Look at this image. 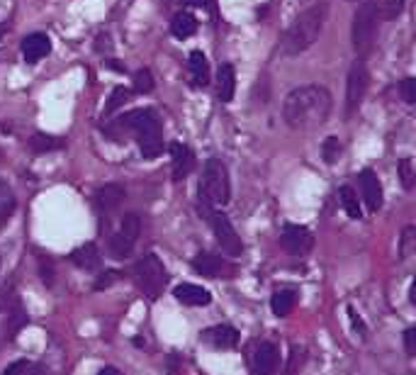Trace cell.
<instances>
[{"label": "cell", "instance_id": "obj_1", "mask_svg": "<svg viewBox=\"0 0 416 375\" xmlns=\"http://www.w3.org/2000/svg\"><path fill=\"white\" fill-rule=\"evenodd\" d=\"M331 93L324 86H300L295 91L287 93L285 102H282V117L292 130H316L319 125H324L331 115Z\"/></svg>", "mask_w": 416, "mask_h": 375}, {"label": "cell", "instance_id": "obj_2", "mask_svg": "<svg viewBox=\"0 0 416 375\" xmlns=\"http://www.w3.org/2000/svg\"><path fill=\"white\" fill-rule=\"evenodd\" d=\"M326 13H329V5L319 0V3L309 5L300 17H295V22L287 27L285 37H282V52L287 56H300L302 52H307L319 39L326 22Z\"/></svg>", "mask_w": 416, "mask_h": 375}, {"label": "cell", "instance_id": "obj_3", "mask_svg": "<svg viewBox=\"0 0 416 375\" xmlns=\"http://www.w3.org/2000/svg\"><path fill=\"white\" fill-rule=\"evenodd\" d=\"M231 195L229 188V171H226L224 161L219 159H207L205 169L200 176V200L212 207L226 205Z\"/></svg>", "mask_w": 416, "mask_h": 375}, {"label": "cell", "instance_id": "obj_4", "mask_svg": "<svg viewBox=\"0 0 416 375\" xmlns=\"http://www.w3.org/2000/svg\"><path fill=\"white\" fill-rule=\"evenodd\" d=\"M378 8L373 0H365L353 15V27H350V39H353V49L358 56H368L378 39Z\"/></svg>", "mask_w": 416, "mask_h": 375}, {"label": "cell", "instance_id": "obj_5", "mask_svg": "<svg viewBox=\"0 0 416 375\" xmlns=\"http://www.w3.org/2000/svg\"><path fill=\"white\" fill-rule=\"evenodd\" d=\"M166 280H168V273H166V268H163V263H161L158 256L146 254L137 261L134 283H137V288L146 295V298L156 300L158 295L163 293V288H166Z\"/></svg>", "mask_w": 416, "mask_h": 375}, {"label": "cell", "instance_id": "obj_6", "mask_svg": "<svg viewBox=\"0 0 416 375\" xmlns=\"http://www.w3.org/2000/svg\"><path fill=\"white\" fill-rule=\"evenodd\" d=\"M139 231H141V220L139 215H125L122 217L120 231L110 239V256L117 261H125L132 256L134 244L139 239Z\"/></svg>", "mask_w": 416, "mask_h": 375}, {"label": "cell", "instance_id": "obj_7", "mask_svg": "<svg viewBox=\"0 0 416 375\" xmlns=\"http://www.w3.org/2000/svg\"><path fill=\"white\" fill-rule=\"evenodd\" d=\"M207 220H210L212 224V231H215L217 241H219L222 251H224L226 256H241V251H244V244H241V236L236 234L234 224L229 222V217L224 215V212L219 210H210L207 212Z\"/></svg>", "mask_w": 416, "mask_h": 375}, {"label": "cell", "instance_id": "obj_8", "mask_svg": "<svg viewBox=\"0 0 416 375\" xmlns=\"http://www.w3.org/2000/svg\"><path fill=\"white\" fill-rule=\"evenodd\" d=\"M368 68H365L363 59H355L353 66L348 71V81H346V112L353 115L355 110L360 107L365 98V91H368Z\"/></svg>", "mask_w": 416, "mask_h": 375}, {"label": "cell", "instance_id": "obj_9", "mask_svg": "<svg viewBox=\"0 0 416 375\" xmlns=\"http://www.w3.org/2000/svg\"><path fill=\"white\" fill-rule=\"evenodd\" d=\"M280 246L290 256H305L309 254L311 246H314V236H311V231L307 229V227L285 224V229H282L280 234Z\"/></svg>", "mask_w": 416, "mask_h": 375}, {"label": "cell", "instance_id": "obj_10", "mask_svg": "<svg viewBox=\"0 0 416 375\" xmlns=\"http://www.w3.org/2000/svg\"><path fill=\"white\" fill-rule=\"evenodd\" d=\"M139 151H141L144 159H158L163 154V141H161V122H153V125L144 127L134 135Z\"/></svg>", "mask_w": 416, "mask_h": 375}, {"label": "cell", "instance_id": "obj_11", "mask_svg": "<svg viewBox=\"0 0 416 375\" xmlns=\"http://www.w3.org/2000/svg\"><path fill=\"white\" fill-rule=\"evenodd\" d=\"M52 52V39L44 32H32L22 39V56L27 63H37Z\"/></svg>", "mask_w": 416, "mask_h": 375}, {"label": "cell", "instance_id": "obj_12", "mask_svg": "<svg viewBox=\"0 0 416 375\" xmlns=\"http://www.w3.org/2000/svg\"><path fill=\"white\" fill-rule=\"evenodd\" d=\"M360 190H363V200L370 212H378L383 207V185H380V178L375 171L365 169L360 174Z\"/></svg>", "mask_w": 416, "mask_h": 375}, {"label": "cell", "instance_id": "obj_13", "mask_svg": "<svg viewBox=\"0 0 416 375\" xmlns=\"http://www.w3.org/2000/svg\"><path fill=\"white\" fill-rule=\"evenodd\" d=\"M171 156H173V181L187 178V174L195 169V154H192V149L180 144V141H173Z\"/></svg>", "mask_w": 416, "mask_h": 375}, {"label": "cell", "instance_id": "obj_14", "mask_svg": "<svg viewBox=\"0 0 416 375\" xmlns=\"http://www.w3.org/2000/svg\"><path fill=\"white\" fill-rule=\"evenodd\" d=\"M202 339H205L212 349H222V351H229V349L239 346V332H236L234 327H229V324H219V327L207 329V332L202 334Z\"/></svg>", "mask_w": 416, "mask_h": 375}, {"label": "cell", "instance_id": "obj_15", "mask_svg": "<svg viewBox=\"0 0 416 375\" xmlns=\"http://www.w3.org/2000/svg\"><path fill=\"white\" fill-rule=\"evenodd\" d=\"M173 295H176V300H180L183 305H187V307H207V305L212 303L210 290H205L202 285H195V283L176 285Z\"/></svg>", "mask_w": 416, "mask_h": 375}, {"label": "cell", "instance_id": "obj_16", "mask_svg": "<svg viewBox=\"0 0 416 375\" xmlns=\"http://www.w3.org/2000/svg\"><path fill=\"white\" fill-rule=\"evenodd\" d=\"M277 361H280V353H277V346L270 342L259 344L254 353V371L256 375H273L277 368Z\"/></svg>", "mask_w": 416, "mask_h": 375}, {"label": "cell", "instance_id": "obj_17", "mask_svg": "<svg viewBox=\"0 0 416 375\" xmlns=\"http://www.w3.org/2000/svg\"><path fill=\"white\" fill-rule=\"evenodd\" d=\"M192 268H195V273L207 275V278H219V275L229 273V263L222 261L219 256L207 254V251H202L192 259Z\"/></svg>", "mask_w": 416, "mask_h": 375}, {"label": "cell", "instance_id": "obj_18", "mask_svg": "<svg viewBox=\"0 0 416 375\" xmlns=\"http://www.w3.org/2000/svg\"><path fill=\"white\" fill-rule=\"evenodd\" d=\"M125 195H127V190L122 185H117V183L102 185L100 190H98V195H95L98 210L105 212V215H112V212H115L117 207L125 202Z\"/></svg>", "mask_w": 416, "mask_h": 375}, {"label": "cell", "instance_id": "obj_19", "mask_svg": "<svg viewBox=\"0 0 416 375\" xmlns=\"http://www.w3.org/2000/svg\"><path fill=\"white\" fill-rule=\"evenodd\" d=\"M236 91V71L231 63H222L217 71V95L222 102H229Z\"/></svg>", "mask_w": 416, "mask_h": 375}, {"label": "cell", "instance_id": "obj_20", "mask_svg": "<svg viewBox=\"0 0 416 375\" xmlns=\"http://www.w3.org/2000/svg\"><path fill=\"white\" fill-rule=\"evenodd\" d=\"M71 261L81 270H95L100 266V251H98L95 244H83L71 254Z\"/></svg>", "mask_w": 416, "mask_h": 375}, {"label": "cell", "instance_id": "obj_21", "mask_svg": "<svg viewBox=\"0 0 416 375\" xmlns=\"http://www.w3.org/2000/svg\"><path fill=\"white\" fill-rule=\"evenodd\" d=\"M187 66H190V76H192V86L202 88L210 83V61L202 52H192L187 59Z\"/></svg>", "mask_w": 416, "mask_h": 375}, {"label": "cell", "instance_id": "obj_22", "mask_svg": "<svg viewBox=\"0 0 416 375\" xmlns=\"http://www.w3.org/2000/svg\"><path fill=\"white\" fill-rule=\"evenodd\" d=\"M171 32L176 39H190L197 32V20L190 13H178L171 20Z\"/></svg>", "mask_w": 416, "mask_h": 375}, {"label": "cell", "instance_id": "obj_23", "mask_svg": "<svg viewBox=\"0 0 416 375\" xmlns=\"http://www.w3.org/2000/svg\"><path fill=\"white\" fill-rule=\"evenodd\" d=\"M66 146L63 139H56V137H49V135H34L29 139V149L32 154L42 156V154H52V151H61Z\"/></svg>", "mask_w": 416, "mask_h": 375}, {"label": "cell", "instance_id": "obj_24", "mask_svg": "<svg viewBox=\"0 0 416 375\" xmlns=\"http://www.w3.org/2000/svg\"><path fill=\"white\" fill-rule=\"evenodd\" d=\"M295 290H277V293L270 298V309H273L275 317H287L295 307Z\"/></svg>", "mask_w": 416, "mask_h": 375}, {"label": "cell", "instance_id": "obj_25", "mask_svg": "<svg viewBox=\"0 0 416 375\" xmlns=\"http://www.w3.org/2000/svg\"><path fill=\"white\" fill-rule=\"evenodd\" d=\"M8 314V319H5V337L8 339H13L15 334L20 332L22 327H27V322H29V317H27V312L22 309V305H15L10 312H5Z\"/></svg>", "mask_w": 416, "mask_h": 375}, {"label": "cell", "instance_id": "obj_26", "mask_svg": "<svg viewBox=\"0 0 416 375\" xmlns=\"http://www.w3.org/2000/svg\"><path fill=\"white\" fill-rule=\"evenodd\" d=\"M339 197H341V205H344L346 215H348L350 220H360V217H363V210H360V202H358V192H355L353 188L341 185Z\"/></svg>", "mask_w": 416, "mask_h": 375}, {"label": "cell", "instance_id": "obj_27", "mask_svg": "<svg viewBox=\"0 0 416 375\" xmlns=\"http://www.w3.org/2000/svg\"><path fill=\"white\" fill-rule=\"evenodd\" d=\"M373 3L383 20H397L404 8V0H373Z\"/></svg>", "mask_w": 416, "mask_h": 375}, {"label": "cell", "instance_id": "obj_28", "mask_svg": "<svg viewBox=\"0 0 416 375\" xmlns=\"http://www.w3.org/2000/svg\"><path fill=\"white\" fill-rule=\"evenodd\" d=\"M130 98H132L130 88L117 86L115 91L110 93V100H107V105H105V115H112V112H117L120 107H125L127 102H130Z\"/></svg>", "mask_w": 416, "mask_h": 375}, {"label": "cell", "instance_id": "obj_29", "mask_svg": "<svg viewBox=\"0 0 416 375\" xmlns=\"http://www.w3.org/2000/svg\"><path fill=\"white\" fill-rule=\"evenodd\" d=\"M341 156V141L339 137H326L324 144H321V159L326 161V164H336Z\"/></svg>", "mask_w": 416, "mask_h": 375}, {"label": "cell", "instance_id": "obj_30", "mask_svg": "<svg viewBox=\"0 0 416 375\" xmlns=\"http://www.w3.org/2000/svg\"><path fill=\"white\" fill-rule=\"evenodd\" d=\"M414 249H416V227L409 224V227H404V231H402V244H399V256H402V259H409V256L414 254Z\"/></svg>", "mask_w": 416, "mask_h": 375}, {"label": "cell", "instance_id": "obj_31", "mask_svg": "<svg viewBox=\"0 0 416 375\" xmlns=\"http://www.w3.org/2000/svg\"><path fill=\"white\" fill-rule=\"evenodd\" d=\"M132 91L141 93V95H146V93L153 91V76L148 68H141V71L134 73V86H132Z\"/></svg>", "mask_w": 416, "mask_h": 375}, {"label": "cell", "instance_id": "obj_32", "mask_svg": "<svg viewBox=\"0 0 416 375\" xmlns=\"http://www.w3.org/2000/svg\"><path fill=\"white\" fill-rule=\"evenodd\" d=\"M399 178H402V185L407 188V190H412L414 178H416L414 159H402V161H399Z\"/></svg>", "mask_w": 416, "mask_h": 375}, {"label": "cell", "instance_id": "obj_33", "mask_svg": "<svg viewBox=\"0 0 416 375\" xmlns=\"http://www.w3.org/2000/svg\"><path fill=\"white\" fill-rule=\"evenodd\" d=\"M17 303L20 298L15 295V285H5V288L0 290V312H10Z\"/></svg>", "mask_w": 416, "mask_h": 375}, {"label": "cell", "instance_id": "obj_34", "mask_svg": "<svg viewBox=\"0 0 416 375\" xmlns=\"http://www.w3.org/2000/svg\"><path fill=\"white\" fill-rule=\"evenodd\" d=\"M120 280V273L117 270H105L102 275H98V280H95V290H107V288H112V285Z\"/></svg>", "mask_w": 416, "mask_h": 375}, {"label": "cell", "instance_id": "obj_35", "mask_svg": "<svg viewBox=\"0 0 416 375\" xmlns=\"http://www.w3.org/2000/svg\"><path fill=\"white\" fill-rule=\"evenodd\" d=\"M399 91H402V98L409 102V105H414L416 102V78H404L402 86H399Z\"/></svg>", "mask_w": 416, "mask_h": 375}, {"label": "cell", "instance_id": "obj_36", "mask_svg": "<svg viewBox=\"0 0 416 375\" xmlns=\"http://www.w3.org/2000/svg\"><path fill=\"white\" fill-rule=\"evenodd\" d=\"M29 361L27 358H20V361H15V363H10L8 368L3 371V375H27L29 373Z\"/></svg>", "mask_w": 416, "mask_h": 375}, {"label": "cell", "instance_id": "obj_37", "mask_svg": "<svg viewBox=\"0 0 416 375\" xmlns=\"http://www.w3.org/2000/svg\"><path fill=\"white\" fill-rule=\"evenodd\" d=\"M404 346H407L409 356H416V329L414 327L404 332Z\"/></svg>", "mask_w": 416, "mask_h": 375}, {"label": "cell", "instance_id": "obj_38", "mask_svg": "<svg viewBox=\"0 0 416 375\" xmlns=\"http://www.w3.org/2000/svg\"><path fill=\"white\" fill-rule=\"evenodd\" d=\"M297 358H302V349H292V361H290V368H287V373L285 375H292L297 371Z\"/></svg>", "mask_w": 416, "mask_h": 375}, {"label": "cell", "instance_id": "obj_39", "mask_svg": "<svg viewBox=\"0 0 416 375\" xmlns=\"http://www.w3.org/2000/svg\"><path fill=\"white\" fill-rule=\"evenodd\" d=\"M107 68H112V71H115V73H125L127 71V66H125V63H122V61H117V59H107Z\"/></svg>", "mask_w": 416, "mask_h": 375}, {"label": "cell", "instance_id": "obj_40", "mask_svg": "<svg viewBox=\"0 0 416 375\" xmlns=\"http://www.w3.org/2000/svg\"><path fill=\"white\" fill-rule=\"evenodd\" d=\"M348 314H350V319H353V327H355V332H360V334H365V324L360 322V317H355V312H353V307H348Z\"/></svg>", "mask_w": 416, "mask_h": 375}, {"label": "cell", "instance_id": "obj_41", "mask_svg": "<svg viewBox=\"0 0 416 375\" xmlns=\"http://www.w3.org/2000/svg\"><path fill=\"white\" fill-rule=\"evenodd\" d=\"M183 5H187V8H205L207 0H183Z\"/></svg>", "mask_w": 416, "mask_h": 375}, {"label": "cell", "instance_id": "obj_42", "mask_svg": "<svg viewBox=\"0 0 416 375\" xmlns=\"http://www.w3.org/2000/svg\"><path fill=\"white\" fill-rule=\"evenodd\" d=\"M98 375H122V373L117 371V368H102V371L98 373Z\"/></svg>", "mask_w": 416, "mask_h": 375}, {"label": "cell", "instance_id": "obj_43", "mask_svg": "<svg viewBox=\"0 0 416 375\" xmlns=\"http://www.w3.org/2000/svg\"><path fill=\"white\" fill-rule=\"evenodd\" d=\"M409 303L416 305V283H412V288H409Z\"/></svg>", "mask_w": 416, "mask_h": 375}, {"label": "cell", "instance_id": "obj_44", "mask_svg": "<svg viewBox=\"0 0 416 375\" xmlns=\"http://www.w3.org/2000/svg\"><path fill=\"white\" fill-rule=\"evenodd\" d=\"M5 197H8V190H5V183L0 181V202H3Z\"/></svg>", "mask_w": 416, "mask_h": 375}]
</instances>
